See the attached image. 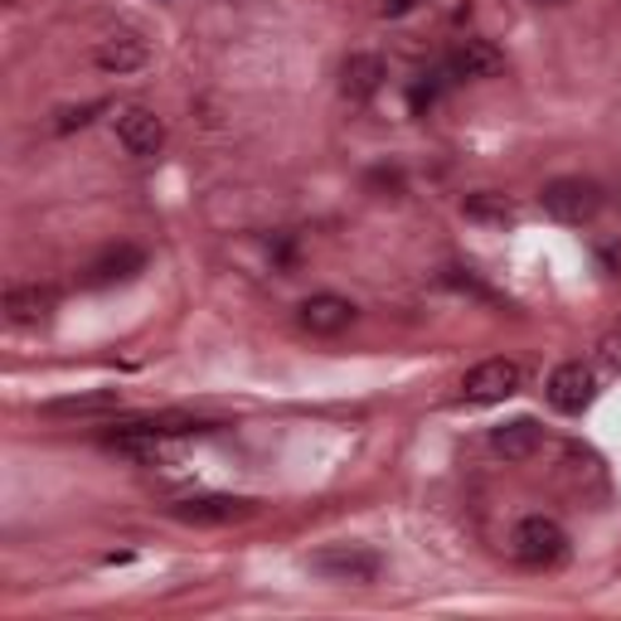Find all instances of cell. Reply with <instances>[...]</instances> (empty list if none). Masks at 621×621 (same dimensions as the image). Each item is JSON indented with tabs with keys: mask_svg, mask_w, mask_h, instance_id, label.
<instances>
[{
	"mask_svg": "<svg viewBox=\"0 0 621 621\" xmlns=\"http://www.w3.org/2000/svg\"><path fill=\"white\" fill-rule=\"evenodd\" d=\"M214 422L200 418H185V413H161V418H137V422H122L117 432L107 438V447L127 452V457H155L165 442H180V438H200L210 432Z\"/></svg>",
	"mask_w": 621,
	"mask_h": 621,
	"instance_id": "cell-1",
	"label": "cell"
},
{
	"mask_svg": "<svg viewBox=\"0 0 621 621\" xmlns=\"http://www.w3.org/2000/svg\"><path fill=\"white\" fill-rule=\"evenodd\" d=\"M510 544L524 568H558L568 558V530L558 520H548V515H524V520L515 524Z\"/></svg>",
	"mask_w": 621,
	"mask_h": 621,
	"instance_id": "cell-2",
	"label": "cell"
},
{
	"mask_svg": "<svg viewBox=\"0 0 621 621\" xmlns=\"http://www.w3.org/2000/svg\"><path fill=\"white\" fill-rule=\"evenodd\" d=\"M540 204H544L548 219H558V224H587V219H597V210H603V190H597L593 180L563 175V180L544 185Z\"/></svg>",
	"mask_w": 621,
	"mask_h": 621,
	"instance_id": "cell-3",
	"label": "cell"
},
{
	"mask_svg": "<svg viewBox=\"0 0 621 621\" xmlns=\"http://www.w3.org/2000/svg\"><path fill=\"white\" fill-rule=\"evenodd\" d=\"M310 573H320L326 583H375L379 558L365 544H330L320 554H310Z\"/></svg>",
	"mask_w": 621,
	"mask_h": 621,
	"instance_id": "cell-4",
	"label": "cell"
},
{
	"mask_svg": "<svg viewBox=\"0 0 621 621\" xmlns=\"http://www.w3.org/2000/svg\"><path fill=\"white\" fill-rule=\"evenodd\" d=\"M524 369L515 359H481L476 369H466L461 379V398L466 403H505L510 393H520Z\"/></svg>",
	"mask_w": 621,
	"mask_h": 621,
	"instance_id": "cell-5",
	"label": "cell"
},
{
	"mask_svg": "<svg viewBox=\"0 0 621 621\" xmlns=\"http://www.w3.org/2000/svg\"><path fill=\"white\" fill-rule=\"evenodd\" d=\"M257 505L243 500V495H190V500H175L170 515L180 524H200V530H210V524H238L248 520Z\"/></svg>",
	"mask_w": 621,
	"mask_h": 621,
	"instance_id": "cell-6",
	"label": "cell"
},
{
	"mask_svg": "<svg viewBox=\"0 0 621 621\" xmlns=\"http://www.w3.org/2000/svg\"><path fill=\"white\" fill-rule=\"evenodd\" d=\"M544 393H548V408H558V413H583L587 403L597 398V379H593V369L587 365H558L554 375H548V384H544Z\"/></svg>",
	"mask_w": 621,
	"mask_h": 621,
	"instance_id": "cell-7",
	"label": "cell"
},
{
	"mask_svg": "<svg viewBox=\"0 0 621 621\" xmlns=\"http://www.w3.org/2000/svg\"><path fill=\"white\" fill-rule=\"evenodd\" d=\"M355 302H345V296L335 292H320V296H306L302 306H296V326L306 330V335H340V330L355 326Z\"/></svg>",
	"mask_w": 621,
	"mask_h": 621,
	"instance_id": "cell-8",
	"label": "cell"
},
{
	"mask_svg": "<svg viewBox=\"0 0 621 621\" xmlns=\"http://www.w3.org/2000/svg\"><path fill=\"white\" fill-rule=\"evenodd\" d=\"M137 273H147V253L137 243H117L83 267V287H117V282H131Z\"/></svg>",
	"mask_w": 621,
	"mask_h": 621,
	"instance_id": "cell-9",
	"label": "cell"
},
{
	"mask_svg": "<svg viewBox=\"0 0 621 621\" xmlns=\"http://www.w3.org/2000/svg\"><path fill=\"white\" fill-rule=\"evenodd\" d=\"M117 141L127 155H155L165 147V122L151 107H127L117 112Z\"/></svg>",
	"mask_w": 621,
	"mask_h": 621,
	"instance_id": "cell-10",
	"label": "cell"
},
{
	"mask_svg": "<svg viewBox=\"0 0 621 621\" xmlns=\"http://www.w3.org/2000/svg\"><path fill=\"white\" fill-rule=\"evenodd\" d=\"M505 68V54L491 39H461L447 54V74L452 78H495Z\"/></svg>",
	"mask_w": 621,
	"mask_h": 621,
	"instance_id": "cell-11",
	"label": "cell"
},
{
	"mask_svg": "<svg viewBox=\"0 0 621 621\" xmlns=\"http://www.w3.org/2000/svg\"><path fill=\"white\" fill-rule=\"evenodd\" d=\"M384 78H389V64L379 54H350L345 68H340V92L350 102H369L384 88Z\"/></svg>",
	"mask_w": 621,
	"mask_h": 621,
	"instance_id": "cell-12",
	"label": "cell"
},
{
	"mask_svg": "<svg viewBox=\"0 0 621 621\" xmlns=\"http://www.w3.org/2000/svg\"><path fill=\"white\" fill-rule=\"evenodd\" d=\"M151 49L141 35H131V29H122V35H107L98 45V68H107V74H137V68H147Z\"/></svg>",
	"mask_w": 621,
	"mask_h": 621,
	"instance_id": "cell-13",
	"label": "cell"
},
{
	"mask_svg": "<svg viewBox=\"0 0 621 621\" xmlns=\"http://www.w3.org/2000/svg\"><path fill=\"white\" fill-rule=\"evenodd\" d=\"M540 442H544V432L534 418H515V422L491 428V447H495V457H505V461H530L534 452H540Z\"/></svg>",
	"mask_w": 621,
	"mask_h": 621,
	"instance_id": "cell-14",
	"label": "cell"
},
{
	"mask_svg": "<svg viewBox=\"0 0 621 621\" xmlns=\"http://www.w3.org/2000/svg\"><path fill=\"white\" fill-rule=\"evenodd\" d=\"M49 310H54V292H49V287H39V282L10 287V292H5L10 326H39V320H49Z\"/></svg>",
	"mask_w": 621,
	"mask_h": 621,
	"instance_id": "cell-15",
	"label": "cell"
},
{
	"mask_svg": "<svg viewBox=\"0 0 621 621\" xmlns=\"http://www.w3.org/2000/svg\"><path fill=\"white\" fill-rule=\"evenodd\" d=\"M122 393L117 389H92V393H68V398L45 403L49 418H98V413H117Z\"/></svg>",
	"mask_w": 621,
	"mask_h": 621,
	"instance_id": "cell-16",
	"label": "cell"
},
{
	"mask_svg": "<svg viewBox=\"0 0 621 621\" xmlns=\"http://www.w3.org/2000/svg\"><path fill=\"white\" fill-rule=\"evenodd\" d=\"M461 214H466V219H476V224H510L515 219V204L505 200V194L481 190V194H466Z\"/></svg>",
	"mask_w": 621,
	"mask_h": 621,
	"instance_id": "cell-17",
	"label": "cell"
},
{
	"mask_svg": "<svg viewBox=\"0 0 621 621\" xmlns=\"http://www.w3.org/2000/svg\"><path fill=\"white\" fill-rule=\"evenodd\" d=\"M438 98H442V74H422L418 83H413V92H408V107L422 117V112H428Z\"/></svg>",
	"mask_w": 621,
	"mask_h": 621,
	"instance_id": "cell-18",
	"label": "cell"
},
{
	"mask_svg": "<svg viewBox=\"0 0 621 621\" xmlns=\"http://www.w3.org/2000/svg\"><path fill=\"white\" fill-rule=\"evenodd\" d=\"M107 107V102H88V107H68V112H59V131H78V127H88L98 112Z\"/></svg>",
	"mask_w": 621,
	"mask_h": 621,
	"instance_id": "cell-19",
	"label": "cell"
},
{
	"mask_svg": "<svg viewBox=\"0 0 621 621\" xmlns=\"http://www.w3.org/2000/svg\"><path fill=\"white\" fill-rule=\"evenodd\" d=\"M603 359L621 375V335H607V340H603Z\"/></svg>",
	"mask_w": 621,
	"mask_h": 621,
	"instance_id": "cell-20",
	"label": "cell"
},
{
	"mask_svg": "<svg viewBox=\"0 0 621 621\" xmlns=\"http://www.w3.org/2000/svg\"><path fill=\"white\" fill-rule=\"evenodd\" d=\"M5 5H20V0H5Z\"/></svg>",
	"mask_w": 621,
	"mask_h": 621,
	"instance_id": "cell-21",
	"label": "cell"
},
{
	"mask_svg": "<svg viewBox=\"0 0 621 621\" xmlns=\"http://www.w3.org/2000/svg\"><path fill=\"white\" fill-rule=\"evenodd\" d=\"M544 5H558V0H544Z\"/></svg>",
	"mask_w": 621,
	"mask_h": 621,
	"instance_id": "cell-22",
	"label": "cell"
}]
</instances>
